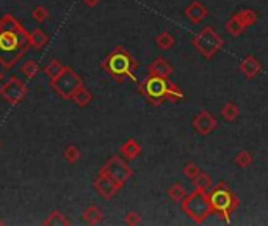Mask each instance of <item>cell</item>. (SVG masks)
<instances>
[{
	"label": "cell",
	"instance_id": "cell-21",
	"mask_svg": "<svg viewBox=\"0 0 268 226\" xmlns=\"http://www.w3.org/2000/svg\"><path fill=\"white\" fill-rule=\"evenodd\" d=\"M28 41H30V46L36 47V49H42L47 44L49 37L42 30H39V28H35V30L28 33Z\"/></svg>",
	"mask_w": 268,
	"mask_h": 226
},
{
	"label": "cell",
	"instance_id": "cell-36",
	"mask_svg": "<svg viewBox=\"0 0 268 226\" xmlns=\"http://www.w3.org/2000/svg\"><path fill=\"white\" fill-rule=\"evenodd\" d=\"M0 225H3V220H0Z\"/></svg>",
	"mask_w": 268,
	"mask_h": 226
},
{
	"label": "cell",
	"instance_id": "cell-30",
	"mask_svg": "<svg viewBox=\"0 0 268 226\" xmlns=\"http://www.w3.org/2000/svg\"><path fill=\"white\" fill-rule=\"evenodd\" d=\"M199 173H201V168L197 167L195 162H188V164L183 167V176L190 181H193Z\"/></svg>",
	"mask_w": 268,
	"mask_h": 226
},
{
	"label": "cell",
	"instance_id": "cell-31",
	"mask_svg": "<svg viewBox=\"0 0 268 226\" xmlns=\"http://www.w3.org/2000/svg\"><path fill=\"white\" fill-rule=\"evenodd\" d=\"M32 16H33L35 20H36V22H44V20L49 18V10L46 8V6L39 5V6H36V8L33 10Z\"/></svg>",
	"mask_w": 268,
	"mask_h": 226
},
{
	"label": "cell",
	"instance_id": "cell-32",
	"mask_svg": "<svg viewBox=\"0 0 268 226\" xmlns=\"http://www.w3.org/2000/svg\"><path fill=\"white\" fill-rule=\"evenodd\" d=\"M124 223L125 225H129V226H137L141 223V217L138 212L135 210H130V212H127L125 217H124Z\"/></svg>",
	"mask_w": 268,
	"mask_h": 226
},
{
	"label": "cell",
	"instance_id": "cell-8",
	"mask_svg": "<svg viewBox=\"0 0 268 226\" xmlns=\"http://www.w3.org/2000/svg\"><path fill=\"white\" fill-rule=\"evenodd\" d=\"M99 173L108 176L110 179H113L118 186H121V187L132 178V174H133L132 168L127 165L121 157H111L110 160H107Z\"/></svg>",
	"mask_w": 268,
	"mask_h": 226
},
{
	"label": "cell",
	"instance_id": "cell-2",
	"mask_svg": "<svg viewBox=\"0 0 268 226\" xmlns=\"http://www.w3.org/2000/svg\"><path fill=\"white\" fill-rule=\"evenodd\" d=\"M102 69L105 73H108L111 79L116 82H137L138 63L133 60L130 52L121 46L113 49L107 58L102 61Z\"/></svg>",
	"mask_w": 268,
	"mask_h": 226
},
{
	"label": "cell",
	"instance_id": "cell-33",
	"mask_svg": "<svg viewBox=\"0 0 268 226\" xmlns=\"http://www.w3.org/2000/svg\"><path fill=\"white\" fill-rule=\"evenodd\" d=\"M10 68L5 65L3 63V60L0 58V79H2V77H5V74H6V71H8Z\"/></svg>",
	"mask_w": 268,
	"mask_h": 226
},
{
	"label": "cell",
	"instance_id": "cell-19",
	"mask_svg": "<svg viewBox=\"0 0 268 226\" xmlns=\"http://www.w3.org/2000/svg\"><path fill=\"white\" fill-rule=\"evenodd\" d=\"M193 184H195L196 190H199V192H204V193H207L209 190L214 187V181H212L210 174L204 173V171H201L196 176V178L193 179Z\"/></svg>",
	"mask_w": 268,
	"mask_h": 226
},
{
	"label": "cell",
	"instance_id": "cell-27",
	"mask_svg": "<svg viewBox=\"0 0 268 226\" xmlns=\"http://www.w3.org/2000/svg\"><path fill=\"white\" fill-rule=\"evenodd\" d=\"M20 73H22L28 79H33L35 75L39 73V65L33 60H27L22 66H20Z\"/></svg>",
	"mask_w": 268,
	"mask_h": 226
},
{
	"label": "cell",
	"instance_id": "cell-9",
	"mask_svg": "<svg viewBox=\"0 0 268 226\" xmlns=\"http://www.w3.org/2000/svg\"><path fill=\"white\" fill-rule=\"evenodd\" d=\"M0 96L8 104L18 105L19 102H22L27 96V87L20 82L18 77H10L2 87H0Z\"/></svg>",
	"mask_w": 268,
	"mask_h": 226
},
{
	"label": "cell",
	"instance_id": "cell-3",
	"mask_svg": "<svg viewBox=\"0 0 268 226\" xmlns=\"http://www.w3.org/2000/svg\"><path fill=\"white\" fill-rule=\"evenodd\" d=\"M207 196H209L212 210L220 214L226 222H229L231 215L234 214L235 209L238 207L237 193L232 192L226 182H218L216 186H214L209 190Z\"/></svg>",
	"mask_w": 268,
	"mask_h": 226
},
{
	"label": "cell",
	"instance_id": "cell-35",
	"mask_svg": "<svg viewBox=\"0 0 268 226\" xmlns=\"http://www.w3.org/2000/svg\"><path fill=\"white\" fill-rule=\"evenodd\" d=\"M0 150H2V141H0Z\"/></svg>",
	"mask_w": 268,
	"mask_h": 226
},
{
	"label": "cell",
	"instance_id": "cell-17",
	"mask_svg": "<svg viewBox=\"0 0 268 226\" xmlns=\"http://www.w3.org/2000/svg\"><path fill=\"white\" fill-rule=\"evenodd\" d=\"M71 99H72L79 107H87V105L91 102V99H93V94H91V91L88 88H85L83 85H80V87L72 93Z\"/></svg>",
	"mask_w": 268,
	"mask_h": 226
},
{
	"label": "cell",
	"instance_id": "cell-10",
	"mask_svg": "<svg viewBox=\"0 0 268 226\" xmlns=\"http://www.w3.org/2000/svg\"><path fill=\"white\" fill-rule=\"evenodd\" d=\"M192 126H193V129L199 133V135H209V133H212L216 129L218 121L210 112L202 110L193 118Z\"/></svg>",
	"mask_w": 268,
	"mask_h": 226
},
{
	"label": "cell",
	"instance_id": "cell-14",
	"mask_svg": "<svg viewBox=\"0 0 268 226\" xmlns=\"http://www.w3.org/2000/svg\"><path fill=\"white\" fill-rule=\"evenodd\" d=\"M260 69H262V63H260L256 56L252 55H248L246 58L242 61V65H240V71H242V74L246 77V79H254L259 73Z\"/></svg>",
	"mask_w": 268,
	"mask_h": 226
},
{
	"label": "cell",
	"instance_id": "cell-1",
	"mask_svg": "<svg viewBox=\"0 0 268 226\" xmlns=\"http://www.w3.org/2000/svg\"><path fill=\"white\" fill-rule=\"evenodd\" d=\"M30 47L28 33L13 14L0 19V58L8 68L14 66Z\"/></svg>",
	"mask_w": 268,
	"mask_h": 226
},
{
	"label": "cell",
	"instance_id": "cell-24",
	"mask_svg": "<svg viewBox=\"0 0 268 226\" xmlns=\"http://www.w3.org/2000/svg\"><path fill=\"white\" fill-rule=\"evenodd\" d=\"M174 37L169 32H161L157 38H155V44H157V47L163 49V51H166V49H171L174 46Z\"/></svg>",
	"mask_w": 268,
	"mask_h": 226
},
{
	"label": "cell",
	"instance_id": "cell-18",
	"mask_svg": "<svg viewBox=\"0 0 268 226\" xmlns=\"http://www.w3.org/2000/svg\"><path fill=\"white\" fill-rule=\"evenodd\" d=\"M245 28L246 27L243 24V20L240 19V16L237 13L228 20V22H226V32H228L229 35H232V37H238V35L242 33Z\"/></svg>",
	"mask_w": 268,
	"mask_h": 226
},
{
	"label": "cell",
	"instance_id": "cell-25",
	"mask_svg": "<svg viewBox=\"0 0 268 226\" xmlns=\"http://www.w3.org/2000/svg\"><path fill=\"white\" fill-rule=\"evenodd\" d=\"M63 68H65V66H63L61 63H60L58 60H56V58H54V60H51V61H49L47 65H46L44 73H46V75L49 77V80H52L54 77H56V75H58V74L61 73Z\"/></svg>",
	"mask_w": 268,
	"mask_h": 226
},
{
	"label": "cell",
	"instance_id": "cell-34",
	"mask_svg": "<svg viewBox=\"0 0 268 226\" xmlns=\"http://www.w3.org/2000/svg\"><path fill=\"white\" fill-rule=\"evenodd\" d=\"M83 2L87 6H89V8H93V6H96L99 2H101V0H83Z\"/></svg>",
	"mask_w": 268,
	"mask_h": 226
},
{
	"label": "cell",
	"instance_id": "cell-15",
	"mask_svg": "<svg viewBox=\"0 0 268 226\" xmlns=\"http://www.w3.org/2000/svg\"><path fill=\"white\" fill-rule=\"evenodd\" d=\"M220 115H221V118L224 119L226 123H234V121H237L238 116H240V109H238V105L235 102L229 101V102H226L221 107Z\"/></svg>",
	"mask_w": 268,
	"mask_h": 226
},
{
	"label": "cell",
	"instance_id": "cell-13",
	"mask_svg": "<svg viewBox=\"0 0 268 226\" xmlns=\"http://www.w3.org/2000/svg\"><path fill=\"white\" fill-rule=\"evenodd\" d=\"M147 73H149L151 75L169 77L173 74V66L166 58H163V56H159V58H155L149 65V68H147Z\"/></svg>",
	"mask_w": 268,
	"mask_h": 226
},
{
	"label": "cell",
	"instance_id": "cell-4",
	"mask_svg": "<svg viewBox=\"0 0 268 226\" xmlns=\"http://www.w3.org/2000/svg\"><path fill=\"white\" fill-rule=\"evenodd\" d=\"M180 207L195 223H199V225L206 222L209 215L214 212L210 207L207 193L199 192V190L196 188L180 201Z\"/></svg>",
	"mask_w": 268,
	"mask_h": 226
},
{
	"label": "cell",
	"instance_id": "cell-23",
	"mask_svg": "<svg viewBox=\"0 0 268 226\" xmlns=\"http://www.w3.org/2000/svg\"><path fill=\"white\" fill-rule=\"evenodd\" d=\"M187 195H188L187 188L183 187L180 182H176V184H173V186L168 188V196L171 198L173 201H176V203H180Z\"/></svg>",
	"mask_w": 268,
	"mask_h": 226
},
{
	"label": "cell",
	"instance_id": "cell-7",
	"mask_svg": "<svg viewBox=\"0 0 268 226\" xmlns=\"http://www.w3.org/2000/svg\"><path fill=\"white\" fill-rule=\"evenodd\" d=\"M80 85H83L80 75L77 74L75 71L71 69L69 66L63 68L61 73L51 80L52 90L58 96H61L63 99H66V101H68V99H71L72 93L80 87Z\"/></svg>",
	"mask_w": 268,
	"mask_h": 226
},
{
	"label": "cell",
	"instance_id": "cell-26",
	"mask_svg": "<svg viewBox=\"0 0 268 226\" xmlns=\"http://www.w3.org/2000/svg\"><path fill=\"white\" fill-rule=\"evenodd\" d=\"M63 157L66 159L68 164H75V162L82 157V152L75 145H69L65 148V151H63Z\"/></svg>",
	"mask_w": 268,
	"mask_h": 226
},
{
	"label": "cell",
	"instance_id": "cell-12",
	"mask_svg": "<svg viewBox=\"0 0 268 226\" xmlns=\"http://www.w3.org/2000/svg\"><path fill=\"white\" fill-rule=\"evenodd\" d=\"M183 14H185V18L192 20L193 24H199L209 16V11H207L206 6L199 2V0H193V2L188 3V6L185 8V11H183Z\"/></svg>",
	"mask_w": 268,
	"mask_h": 226
},
{
	"label": "cell",
	"instance_id": "cell-29",
	"mask_svg": "<svg viewBox=\"0 0 268 226\" xmlns=\"http://www.w3.org/2000/svg\"><path fill=\"white\" fill-rule=\"evenodd\" d=\"M237 14L240 16V19L243 20L245 27H251V25L257 20V13L254 11V10H251V8L242 10V11H238Z\"/></svg>",
	"mask_w": 268,
	"mask_h": 226
},
{
	"label": "cell",
	"instance_id": "cell-20",
	"mask_svg": "<svg viewBox=\"0 0 268 226\" xmlns=\"http://www.w3.org/2000/svg\"><path fill=\"white\" fill-rule=\"evenodd\" d=\"M83 222L88 225H97L102 222V210L97 206H89L83 210Z\"/></svg>",
	"mask_w": 268,
	"mask_h": 226
},
{
	"label": "cell",
	"instance_id": "cell-22",
	"mask_svg": "<svg viewBox=\"0 0 268 226\" xmlns=\"http://www.w3.org/2000/svg\"><path fill=\"white\" fill-rule=\"evenodd\" d=\"M42 225H46V226H68L69 225V220L68 218L63 215V212L60 210H52L51 214L47 215V218L44 222H42Z\"/></svg>",
	"mask_w": 268,
	"mask_h": 226
},
{
	"label": "cell",
	"instance_id": "cell-28",
	"mask_svg": "<svg viewBox=\"0 0 268 226\" xmlns=\"http://www.w3.org/2000/svg\"><path fill=\"white\" fill-rule=\"evenodd\" d=\"M234 162H235L237 167L246 168V167H250L252 162H254V157H252V154L250 151H240L235 155V157H234Z\"/></svg>",
	"mask_w": 268,
	"mask_h": 226
},
{
	"label": "cell",
	"instance_id": "cell-5",
	"mask_svg": "<svg viewBox=\"0 0 268 226\" xmlns=\"http://www.w3.org/2000/svg\"><path fill=\"white\" fill-rule=\"evenodd\" d=\"M173 83L168 80V77L159 75H147L146 79L140 83V91L146 96V99L154 105H159L160 102L168 101L169 90Z\"/></svg>",
	"mask_w": 268,
	"mask_h": 226
},
{
	"label": "cell",
	"instance_id": "cell-11",
	"mask_svg": "<svg viewBox=\"0 0 268 226\" xmlns=\"http://www.w3.org/2000/svg\"><path fill=\"white\" fill-rule=\"evenodd\" d=\"M93 186H94L96 192L102 198H105V200H110V198H113L119 192V190L123 188L121 186H118V184L113 179H110L108 176H105L102 173H99V176L93 182Z\"/></svg>",
	"mask_w": 268,
	"mask_h": 226
},
{
	"label": "cell",
	"instance_id": "cell-16",
	"mask_svg": "<svg viewBox=\"0 0 268 226\" xmlns=\"http://www.w3.org/2000/svg\"><path fill=\"white\" fill-rule=\"evenodd\" d=\"M121 154L124 155L125 159H129V160H133V159H137L138 155L141 154V146L137 140H133V138H129L125 141V143H123L121 146Z\"/></svg>",
	"mask_w": 268,
	"mask_h": 226
},
{
	"label": "cell",
	"instance_id": "cell-6",
	"mask_svg": "<svg viewBox=\"0 0 268 226\" xmlns=\"http://www.w3.org/2000/svg\"><path fill=\"white\" fill-rule=\"evenodd\" d=\"M223 38L220 33L214 30V27H204L202 30L193 38L192 44L206 58H212L223 47Z\"/></svg>",
	"mask_w": 268,
	"mask_h": 226
}]
</instances>
